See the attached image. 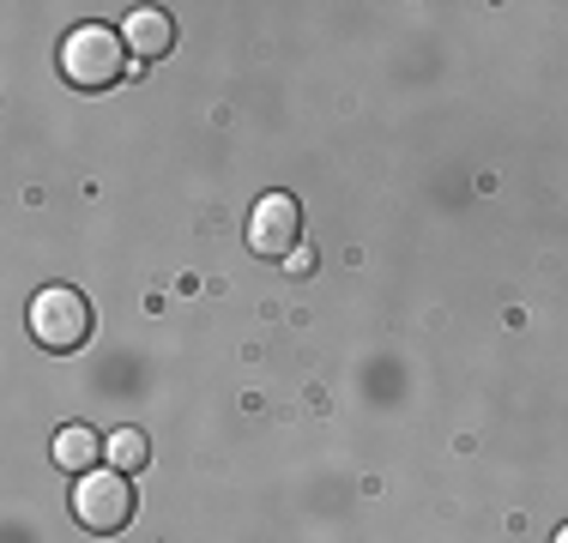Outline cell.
<instances>
[{
  "instance_id": "obj_1",
  "label": "cell",
  "mask_w": 568,
  "mask_h": 543,
  "mask_svg": "<svg viewBox=\"0 0 568 543\" xmlns=\"http://www.w3.org/2000/svg\"><path fill=\"white\" fill-rule=\"evenodd\" d=\"M61 73H67V85H79V91H110L115 79L128 73V43H121L110 24H79L61 43Z\"/></svg>"
},
{
  "instance_id": "obj_2",
  "label": "cell",
  "mask_w": 568,
  "mask_h": 543,
  "mask_svg": "<svg viewBox=\"0 0 568 543\" xmlns=\"http://www.w3.org/2000/svg\"><path fill=\"white\" fill-rule=\"evenodd\" d=\"M31 338L43 350H79L91 338V303L79 290H67V284H55V290H37L31 296Z\"/></svg>"
},
{
  "instance_id": "obj_3",
  "label": "cell",
  "mask_w": 568,
  "mask_h": 543,
  "mask_svg": "<svg viewBox=\"0 0 568 543\" xmlns=\"http://www.w3.org/2000/svg\"><path fill=\"white\" fill-rule=\"evenodd\" d=\"M73 520L85 525V532H121V525L133 520V483L121 478V471H91V478H79L73 489Z\"/></svg>"
},
{
  "instance_id": "obj_4",
  "label": "cell",
  "mask_w": 568,
  "mask_h": 543,
  "mask_svg": "<svg viewBox=\"0 0 568 543\" xmlns=\"http://www.w3.org/2000/svg\"><path fill=\"white\" fill-rule=\"evenodd\" d=\"M296 242H303V206L291 194H266L248 212V248L261 260H296Z\"/></svg>"
},
{
  "instance_id": "obj_5",
  "label": "cell",
  "mask_w": 568,
  "mask_h": 543,
  "mask_svg": "<svg viewBox=\"0 0 568 543\" xmlns=\"http://www.w3.org/2000/svg\"><path fill=\"white\" fill-rule=\"evenodd\" d=\"M121 43H128L133 61H164V54L175 49V19L164 7H140V12H128V24H121Z\"/></svg>"
},
{
  "instance_id": "obj_6",
  "label": "cell",
  "mask_w": 568,
  "mask_h": 543,
  "mask_svg": "<svg viewBox=\"0 0 568 543\" xmlns=\"http://www.w3.org/2000/svg\"><path fill=\"white\" fill-rule=\"evenodd\" d=\"M98 459H110V441H98L85 423H67V429L55 434V465H61V471L91 478V465H98Z\"/></svg>"
},
{
  "instance_id": "obj_7",
  "label": "cell",
  "mask_w": 568,
  "mask_h": 543,
  "mask_svg": "<svg viewBox=\"0 0 568 543\" xmlns=\"http://www.w3.org/2000/svg\"><path fill=\"white\" fill-rule=\"evenodd\" d=\"M145 459H152V441H145L140 429H121V434H110V465L121 471V478L145 471Z\"/></svg>"
},
{
  "instance_id": "obj_8",
  "label": "cell",
  "mask_w": 568,
  "mask_h": 543,
  "mask_svg": "<svg viewBox=\"0 0 568 543\" xmlns=\"http://www.w3.org/2000/svg\"><path fill=\"white\" fill-rule=\"evenodd\" d=\"M557 543H568V525H562V532H557Z\"/></svg>"
}]
</instances>
